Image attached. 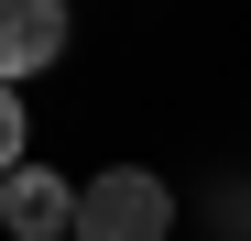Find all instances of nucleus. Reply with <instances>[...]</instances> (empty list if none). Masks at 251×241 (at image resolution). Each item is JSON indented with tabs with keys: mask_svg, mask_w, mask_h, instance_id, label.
I'll return each mask as SVG.
<instances>
[{
	"mask_svg": "<svg viewBox=\"0 0 251 241\" xmlns=\"http://www.w3.org/2000/svg\"><path fill=\"white\" fill-rule=\"evenodd\" d=\"M164 230H175L164 176L109 165V176H88V186H76V230H66V241H164Z\"/></svg>",
	"mask_w": 251,
	"mask_h": 241,
	"instance_id": "obj_1",
	"label": "nucleus"
},
{
	"mask_svg": "<svg viewBox=\"0 0 251 241\" xmlns=\"http://www.w3.org/2000/svg\"><path fill=\"white\" fill-rule=\"evenodd\" d=\"M0 219H11V241H66L76 230V186L44 176V165H11L0 176Z\"/></svg>",
	"mask_w": 251,
	"mask_h": 241,
	"instance_id": "obj_2",
	"label": "nucleus"
},
{
	"mask_svg": "<svg viewBox=\"0 0 251 241\" xmlns=\"http://www.w3.org/2000/svg\"><path fill=\"white\" fill-rule=\"evenodd\" d=\"M66 55V0H0V88Z\"/></svg>",
	"mask_w": 251,
	"mask_h": 241,
	"instance_id": "obj_3",
	"label": "nucleus"
},
{
	"mask_svg": "<svg viewBox=\"0 0 251 241\" xmlns=\"http://www.w3.org/2000/svg\"><path fill=\"white\" fill-rule=\"evenodd\" d=\"M22 132H33V120H22V88H0V176L22 165Z\"/></svg>",
	"mask_w": 251,
	"mask_h": 241,
	"instance_id": "obj_4",
	"label": "nucleus"
}]
</instances>
